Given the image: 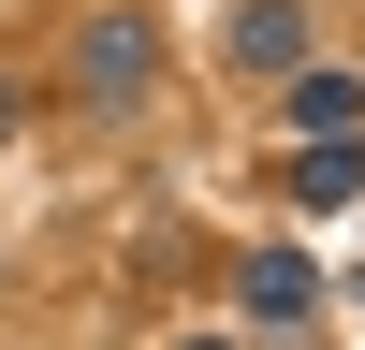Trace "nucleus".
Here are the masks:
<instances>
[{"mask_svg": "<svg viewBox=\"0 0 365 350\" xmlns=\"http://www.w3.org/2000/svg\"><path fill=\"white\" fill-rule=\"evenodd\" d=\"M146 58H161V44H146V15H103V29L73 44V73L103 88V102H132V88H146Z\"/></svg>", "mask_w": 365, "mask_h": 350, "instance_id": "1", "label": "nucleus"}, {"mask_svg": "<svg viewBox=\"0 0 365 350\" xmlns=\"http://www.w3.org/2000/svg\"><path fill=\"white\" fill-rule=\"evenodd\" d=\"M234 58H249V73H292V58H307V15H292V0H249V15H234Z\"/></svg>", "mask_w": 365, "mask_h": 350, "instance_id": "2", "label": "nucleus"}, {"mask_svg": "<svg viewBox=\"0 0 365 350\" xmlns=\"http://www.w3.org/2000/svg\"><path fill=\"white\" fill-rule=\"evenodd\" d=\"M234 307H249V321H307L322 292H307V262H292V248H263L249 277H234Z\"/></svg>", "mask_w": 365, "mask_h": 350, "instance_id": "3", "label": "nucleus"}, {"mask_svg": "<svg viewBox=\"0 0 365 350\" xmlns=\"http://www.w3.org/2000/svg\"><path fill=\"white\" fill-rule=\"evenodd\" d=\"M351 190H365V161H351L336 132H307V146H292V204H351Z\"/></svg>", "mask_w": 365, "mask_h": 350, "instance_id": "4", "label": "nucleus"}, {"mask_svg": "<svg viewBox=\"0 0 365 350\" xmlns=\"http://www.w3.org/2000/svg\"><path fill=\"white\" fill-rule=\"evenodd\" d=\"M292 117H307V132H351V117H365V88H351V73H307V88H292Z\"/></svg>", "mask_w": 365, "mask_h": 350, "instance_id": "5", "label": "nucleus"}, {"mask_svg": "<svg viewBox=\"0 0 365 350\" xmlns=\"http://www.w3.org/2000/svg\"><path fill=\"white\" fill-rule=\"evenodd\" d=\"M0 132H15V88H0Z\"/></svg>", "mask_w": 365, "mask_h": 350, "instance_id": "6", "label": "nucleus"}]
</instances>
